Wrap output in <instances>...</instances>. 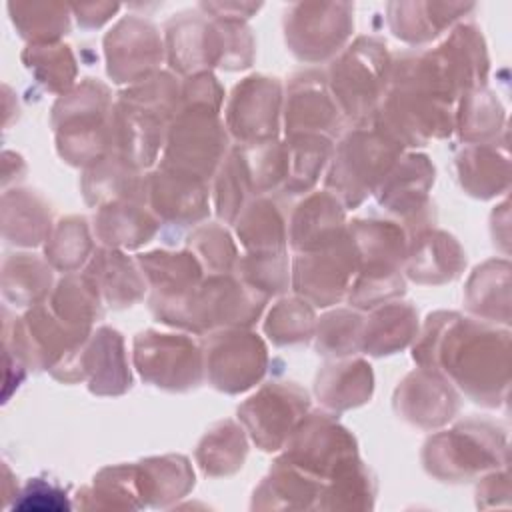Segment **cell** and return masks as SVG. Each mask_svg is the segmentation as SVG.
<instances>
[{
    "mask_svg": "<svg viewBox=\"0 0 512 512\" xmlns=\"http://www.w3.org/2000/svg\"><path fill=\"white\" fill-rule=\"evenodd\" d=\"M134 364L140 376L164 390L186 392L202 382L204 354L182 334L146 330L134 338Z\"/></svg>",
    "mask_w": 512,
    "mask_h": 512,
    "instance_id": "cell-7",
    "label": "cell"
},
{
    "mask_svg": "<svg viewBox=\"0 0 512 512\" xmlns=\"http://www.w3.org/2000/svg\"><path fill=\"white\" fill-rule=\"evenodd\" d=\"M70 10L74 12L78 24L82 28H98L102 26L110 16H114L120 10V4L116 2H88V4H70Z\"/></svg>",
    "mask_w": 512,
    "mask_h": 512,
    "instance_id": "cell-46",
    "label": "cell"
},
{
    "mask_svg": "<svg viewBox=\"0 0 512 512\" xmlns=\"http://www.w3.org/2000/svg\"><path fill=\"white\" fill-rule=\"evenodd\" d=\"M280 104L282 86L276 78L248 76L232 92L226 108V126L244 148L274 142Z\"/></svg>",
    "mask_w": 512,
    "mask_h": 512,
    "instance_id": "cell-13",
    "label": "cell"
},
{
    "mask_svg": "<svg viewBox=\"0 0 512 512\" xmlns=\"http://www.w3.org/2000/svg\"><path fill=\"white\" fill-rule=\"evenodd\" d=\"M308 394L292 382H270L238 408V418L262 450H278L306 416Z\"/></svg>",
    "mask_w": 512,
    "mask_h": 512,
    "instance_id": "cell-11",
    "label": "cell"
},
{
    "mask_svg": "<svg viewBox=\"0 0 512 512\" xmlns=\"http://www.w3.org/2000/svg\"><path fill=\"white\" fill-rule=\"evenodd\" d=\"M22 62L50 92L66 94L76 76V62L70 46L54 44H28L22 52Z\"/></svg>",
    "mask_w": 512,
    "mask_h": 512,
    "instance_id": "cell-37",
    "label": "cell"
},
{
    "mask_svg": "<svg viewBox=\"0 0 512 512\" xmlns=\"http://www.w3.org/2000/svg\"><path fill=\"white\" fill-rule=\"evenodd\" d=\"M200 466L210 474H228L242 466L246 456V440L242 430L232 422H218L200 442L196 450Z\"/></svg>",
    "mask_w": 512,
    "mask_h": 512,
    "instance_id": "cell-38",
    "label": "cell"
},
{
    "mask_svg": "<svg viewBox=\"0 0 512 512\" xmlns=\"http://www.w3.org/2000/svg\"><path fill=\"white\" fill-rule=\"evenodd\" d=\"M166 56L182 74L206 72L212 64V22L206 14L192 10L174 14L164 26Z\"/></svg>",
    "mask_w": 512,
    "mask_h": 512,
    "instance_id": "cell-21",
    "label": "cell"
},
{
    "mask_svg": "<svg viewBox=\"0 0 512 512\" xmlns=\"http://www.w3.org/2000/svg\"><path fill=\"white\" fill-rule=\"evenodd\" d=\"M52 286L50 266L32 254H12L2 264V294L14 306L40 304Z\"/></svg>",
    "mask_w": 512,
    "mask_h": 512,
    "instance_id": "cell-32",
    "label": "cell"
},
{
    "mask_svg": "<svg viewBox=\"0 0 512 512\" xmlns=\"http://www.w3.org/2000/svg\"><path fill=\"white\" fill-rule=\"evenodd\" d=\"M434 182V166L422 154L400 156L390 172L384 176L376 188L378 204L384 206L390 214L400 216L406 224L412 226V232L424 230L428 190Z\"/></svg>",
    "mask_w": 512,
    "mask_h": 512,
    "instance_id": "cell-15",
    "label": "cell"
},
{
    "mask_svg": "<svg viewBox=\"0 0 512 512\" xmlns=\"http://www.w3.org/2000/svg\"><path fill=\"white\" fill-rule=\"evenodd\" d=\"M462 186L472 196L488 198L498 194L500 188L508 184V162L506 156L486 144H476L466 150L456 160Z\"/></svg>",
    "mask_w": 512,
    "mask_h": 512,
    "instance_id": "cell-35",
    "label": "cell"
},
{
    "mask_svg": "<svg viewBox=\"0 0 512 512\" xmlns=\"http://www.w3.org/2000/svg\"><path fill=\"white\" fill-rule=\"evenodd\" d=\"M108 74L114 82H140L156 74L164 58L158 28L134 14L116 22L104 38Z\"/></svg>",
    "mask_w": 512,
    "mask_h": 512,
    "instance_id": "cell-14",
    "label": "cell"
},
{
    "mask_svg": "<svg viewBox=\"0 0 512 512\" xmlns=\"http://www.w3.org/2000/svg\"><path fill=\"white\" fill-rule=\"evenodd\" d=\"M372 370L360 358L326 364L316 378V396L330 410L364 404L372 394Z\"/></svg>",
    "mask_w": 512,
    "mask_h": 512,
    "instance_id": "cell-28",
    "label": "cell"
},
{
    "mask_svg": "<svg viewBox=\"0 0 512 512\" xmlns=\"http://www.w3.org/2000/svg\"><path fill=\"white\" fill-rule=\"evenodd\" d=\"M98 208L94 230L108 248H138L158 230L156 216L142 206V200H116Z\"/></svg>",
    "mask_w": 512,
    "mask_h": 512,
    "instance_id": "cell-24",
    "label": "cell"
},
{
    "mask_svg": "<svg viewBox=\"0 0 512 512\" xmlns=\"http://www.w3.org/2000/svg\"><path fill=\"white\" fill-rule=\"evenodd\" d=\"M354 28L348 2H298L284 12V36L290 52L306 62H320L342 52Z\"/></svg>",
    "mask_w": 512,
    "mask_h": 512,
    "instance_id": "cell-6",
    "label": "cell"
},
{
    "mask_svg": "<svg viewBox=\"0 0 512 512\" xmlns=\"http://www.w3.org/2000/svg\"><path fill=\"white\" fill-rule=\"evenodd\" d=\"M396 412L414 426L436 428L458 410V396L450 380L430 368H420L404 378L394 396Z\"/></svg>",
    "mask_w": 512,
    "mask_h": 512,
    "instance_id": "cell-18",
    "label": "cell"
},
{
    "mask_svg": "<svg viewBox=\"0 0 512 512\" xmlns=\"http://www.w3.org/2000/svg\"><path fill=\"white\" fill-rule=\"evenodd\" d=\"M110 116V92L94 78L62 94L52 108L60 156L74 166H92L108 156L112 152Z\"/></svg>",
    "mask_w": 512,
    "mask_h": 512,
    "instance_id": "cell-2",
    "label": "cell"
},
{
    "mask_svg": "<svg viewBox=\"0 0 512 512\" xmlns=\"http://www.w3.org/2000/svg\"><path fill=\"white\" fill-rule=\"evenodd\" d=\"M498 448H504V440H498L494 426L468 420L432 436L424 446V464L436 476L462 478L478 468L494 466Z\"/></svg>",
    "mask_w": 512,
    "mask_h": 512,
    "instance_id": "cell-12",
    "label": "cell"
},
{
    "mask_svg": "<svg viewBox=\"0 0 512 512\" xmlns=\"http://www.w3.org/2000/svg\"><path fill=\"white\" fill-rule=\"evenodd\" d=\"M390 56L378 38L358 36L342 48L328 70V88L342 116L356 124L374 118V112L388 88Z\"/></svg>",
    "mask_w": 512,
    "mask_h": 512,
    "instance_id": "cell-3",
    "label": "cell"
},
{
    "mask_svg": "<svg viewBox=\"0 0 512 512\" xmlns=\"http://www.w3.org/2000/svg\"><path fill=\"white\" fill-rule=\"evenodd\" d=\"M470 10H474L470 2H390L386 6L392 34L408 44L434 40Z\"/></svg>",
    "mask_w": 512,
    "mask_h": 512,
    "instance_id": "cell-23",
    "label": "cell"
},
{
    "mask_svg": "<svg viewBox=\"0 0 512 512\" xmlns=\"http://www.w3.org/2000/svg\"><path fill=\"white\" fill-rule=\"evenodd\" d=\"M146 178H140L138 168L126 158L110 152L100 162L88 166L82 190L88 204H108L116 200H146Z\"/></svg>",
    "mask_w": 512,
    "mask_h": 512,
    "instance_id": "cell-27",
    "label": "cell"
},
{
    "mask_svg": "<svg viewBox=\"0 0 512 512\" xmlns=\"http://www.w3.org/2000/svg\"><path fill=\"white\" fill-rule=\"evenodd\" d=\"M356 272L358 254L346 230L338 242L296 256L292 286L306 302L324 308L336 304L350 290Z\"/></svg>",
    "mask_w": 512,
    "mask_h": 512,
    "instance_id": "cell-10",
    "label": "cell"
},
{
    "mask_svg": "<svg viewBox=\"0 0 512 512\" xmlns=\"http://www.w3.org/2000/svg\"><path fill=\"white\" fill-rule=\"evenodd\" d=\"M414 360L458 384L474 402L496 406L508 384V332L436 312L414 346Z\"/></svg>",
    "mask_w": 512,
    "mask_h": 512,
    "instance_id": "cell-1",
    "label": "cell"
},
{
    "mask_svg": "<svg viewBox=\"0 0 512 512\" xmlns=\"http://www.w3.org/2000/svg\"><path fill=\"white\" fill-rule=\"evenodd\" d=\"M138 264L152 286V300L186 296L202 282V266L190 250L140 254Z\"/></svg>",
    "mask_w": 512,
    "mask_h": 512,
    "instance_id": "cell-26",
    "label": "cell"
},
{
    "mask_svg": "<svg viewBox=\"0 0 512 512\" xmlns=\"http://www.w3.org/2000/svg\"><path fill=\"white\" fill-rule=\"evenodd\" d=\"M92 250L88 224L82 216L62 218L46 242V260L64 272L80 268Z\"/></svg>",
    "mask_w": 512,
    "mask_h": 512,
    "instance_id": "cell-39",
    "label": "cell"
},
{
    "mask_svg": "<svg viewBox=\"0 0 512 512\" xmlns=\"http://www.w3.org/2000/svg\"><path fill=\"white\" fill-rule=\"evenodd\" d=\"M346 234L344 204L330 190L302 200L290 220L288 240L296 252H312L338 242Z\"/></svg>",
    "mask_w": 512,
    "mask_h": 512,
    "instance_id": "cell-19",
    "label": "cell"
},
{
    "mask_svg": "<svg viewBox=\"0 0 512 512\" xmlns=\"http://www.w3.org/2000/svg\"><path fill=\"white\" fill-rule=\"evenodd\" d=\"M52 232L50 210L32 190H10L2 196V234L18 246H36Z\"/></svg>",
    "mask_w": 512,
    "mask_h": 512,
    "instance_id": "cell-31",
    "label": "cell"
},
{
    "mask_svg": "<svg viewBox=\"0 0 512 512\" xmlns=\"http://www.w3.org/2000/svg\"><path fill=\"white\" fill-rule=\"evenodd\" d=\"M144 194L154 216L170 224L186 226L208 214V186L198 176L158 168L146 176Z\"/></svg>",
    "mask_w": 512,
    "mask_h": 512,
    "instance_id": "cell-17",
    "label": "cell"
},
{
    "mask_svg": "<svg viewBox=\"0 0 512 512\" xmlns=\"http://www.w3.org/2000/svg\"><path fill=\"white\" fill-rule=\"evenodd\" d=\"M202 354L210 384L228 394L248 390L266 372L268 356L264 342L242 328L210 334Z\"/></svg>",
    "mask_w": 512,
    "mask_h": 512,
    "instance_id": "cell-9",
    "label": "cell"
},
{
    "mask_svg": "<svg viewBox=\"0 0 512 512\" xmlns=\"http://www.w3.org/2000/svg\"><path fill=\"white\" fill-rule=\"evenodd\" d=\"M282 206L268 198L258 196L246 202L236 218V232L240 242L250 254L284 252L288 228Z\"/></svg>",
    "mask_w": 512,
    "mask_h": 512,
    "instance_id": "cell-29",
    "label": "cell"
},
{
    "mask_svg": "<svg viewBox=\"0 0 512 512\" xmlns=\"http://www.w3.org/2000/svg\"><path fill=\"white\" fill-rule=\"evenodd\" d=\"M402 156V146L384 136L378 128L358 126L342 136L326 176V188L338 200L354 208L368 194L376 192L394 162Z\"/></svg>",
    "mask_w": 512,
    "mask_h": 512,
    "instance_id": "cell-4",
    "label": "cell"
},
{
    "mask_svg": "<svg viewBox=\"0 0 512 512\" xmlns=\"http://www.w3.org/2000/svg\"><path fill=\"white\" fill-rule=\"evenodd\" d=\"M236 270L238 278L264 298H270L288 286V262L284 252L248 254L246 258H238Z\"/></svg>",
    "mask_w": 512,
    "mask_h": 512,
    "instance_id": "cell-43",
    "label": "cell"
},
{
    "mask_svg": "<svg viewBox=\"0 0 512 512\" xmlns=\"http://www.w3.org/2000/svg\"><path fill=\"white\" fill-rule=\"evenodd\" d=\"M502 122V108L492 92L474 88L462 94V106L458 114V132L462 140L482 142L496 136Z\"/></svg>",
    "mask_w": 512,
    "mask_h": 512,
    "instance_id": "cell-40",
    "label": "cell"
},
{
    "mask_svg": "<svg viewBox=\"0 0 512 512\" xmlns=\"http://www.w3.org/2000/svg\"><path fill=\"white\" fill-rule=\"evenodd\" d=\"M8 12L28 44H54L70 30V6L62 2H8Z\"/></svg>",
    "mask_w": 512,
    "mask_h": 512,
    "instance_id": "cell-34",
    "label": "cell"
},
{
    "mask_svg": "<svg viewBox=\"0 0 512 512\" xmlns=\"http://www.w3.org/2000/svg\"><path fill=\"white\" fill-rule=\"evenodd\" d=\"M286 136L318 134L332 138L342 126V112L320 72H300L286 92Z\"/></svg>",
    "mask_w": 512,
    "mask_h": 512,
    "instance_id": "cell-16",
    "label": "cell"
},
{
    "mask_svg": "<svg viewBox=\"0 0 512 512\" xmlns=\"http://www.w3.org/2000/svg\"><path fill=\"white\" fill-rule=\"evenodd\" d=\"M226 130L218 110L180 104L170 122L160 168L208 180L226 158Z\"/></svg>",
    "mask_w": 512,
    "mask_h": 512,
    "instance_id": "cell-5",
    "label": "cell"
},
{
    "mask_svg": "<svg viewBox=\"0 0 512 512\" xmlns=\"http://www.w3.org/2000/svg\"><path fill=\"white\" fill-rule=\"evenodd\" d=\"M262 4L250 2H200V10L214 18V20H234L244 22L248 20Z\"/></svg>",
    "mask_w": 512,
    "mask_h": 512,
    "instance_id": "cell-45",
    "label": "cell"
},
{
    "mask_svg": "<svg viewBox=\"0 0 512 512\" xmlns=\"http://www.w3.org/2000/svg\"><path fill=\"white\" fill-rule=\"evenodd\" d=\"M286 182L284 190L302 194L314 186L326 160L332 154V142L318 134H292L286 144Z\"/></svg>",
    "mask_w": 512,
    "mask_h": 512,
    "instance_id": "cell-33",
    "label": "cell"
},
{
    "mask_svg": "<svg viewBox=\"0 0 512 512\" xmlns=\"http://www.w3.org/2000/svg\"><path fill=\"white\" fill-rule=\"evenodd\" d=\"M418 332L416 310L406 302H384L362 324L360 350L372 356L402 350Z\"/></svg>",
    "mask_w": 512,
    "mask_h": 512,
    "instance_id": "cell-30",
    "label": "cell"
},
{
    "mask_svg": "<svg viewBox=\"0 0 512 512\" xmlns=\"http://www.w3.org/2000/svg\"><path fill=\"white\" fill-rule=\"evenodd\" d=\"M284 462L320 480L336 476L356 460V442L330 414L314 412L304 416L286 440Z\"/></svg>",
    "mask_w": 512,
    "mask_h": 512,
    "instance_id": "cell-8",
    "label": "cell"
},
{
    "mask_svg": "<svg viewBox=\"0 0 512 512\" xmlns=\"http://www.w3.org/2000/svg\"><path fill=\"white\" fill-rule=\"evenodd\" d=\"M80 376H88L94 394H122L130 388L124 344L116 330L100 328L80 352Z\"/></svg>",
    "mask_w": 512,
    "mask_h": 512,
    "instance_id": "cell-22",
    "label": "cell"
},
{
    "mask_svg": "<svg viewBox=\"0 0 512 512\" xmlns=\"http://www.w3.org/2000/svg\"><path fill=\"white\" fill-rule=\"evenodd\" d=\"M362 318L356 312L336 310L320 318L316 348L324 356H348L360 350Z\"/></svg>",
    "mask_w": 512,
    "mask_h": 512,
    "instance_id": "cell-42",
    "label": "cell"
},
{
    "mask_svg": "<svg viewBox=\"0 0 512 512\" xmlns=\"http://www.w3.org/2000/svg\"><path fill=\"white\" fill-rule=\"evenodd\" d=\"M190 252L202 260L212 274H228L236 268L238 256L230 234L218 224H204L190 234Z\"/></svg>",
    "mask_w": 512,
    "mask_h": 512,
    "instance_id": "cell-44",
    "label": "cell"
},
{
    "mask_svg": "<svg viewBox=\"0 0 512 512\" xmlns=\"http://www.w3.org/2000/svg\"><path fill=\"white\" fill-rule=\"evenodd\" d=\"M464 262V252L452 236L424 228L408 240L404 270L414 282L442 284L456 278L464 268Z\"/></svg>",
    "mask_w": 512,
    "mask_h": 512,
    "instance_id": "cell-20",
    "label": "cell"
},
{
    "mask_svg": "<svg viewBox=\"0 0 512 512\" xmlns=\"http://www.w3.org/2000/svg\"><path fill=\"white\" fill-rule=\"evenodd\" d=\"M84 274L94 284L98 296L114 308L130 306L140 300L146 288L144 274L140 276L130 258L114 248L98 250Z\"/></svg>",
    "mask_w": 512,
    "mask_h": 512,
    "instance_id": "cell-25",
    "label": "cell"
},
{
    "mask_svg": "<svg viewBox=\"0 0 512 512\" xmlns=\"http://www.w3.org/2000/svg\"><path fill=\"white\" fill-rule=\"evenodd\" d=\"M250 194H256V192H254L246 152L244 148H234L230 154H226L216 174L214 202H216L218 216L224 222H236Z\"/></svg>",
    "mask_w": 512,
    "mask_h": 512,
    "instance_id": "cell-36",
    "label": "cell"
},
{
    "mask_svg": "<svg viewBox=\"0 0 512 512\" xmlns=\"http://www.w3.org/2000/svg\"><path fill=\"white\" fill-rule=\"evenodd\" d=\"M264 330L280 346L306 342L314 332V310L304 298H284L270 310Z\"/></svg>",
    "mask_w": 512,
    "mask_h": 512,
    "instance_id": "cell-41",
    "label": "cell"
}]
</instances>
